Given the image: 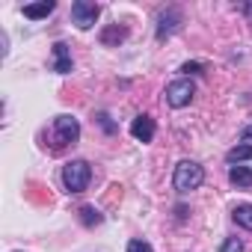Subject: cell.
I'll return each mask as SVG.
<instances>
[{
	"label": "cell",
	"mask_w": 252,
	"mask_h": 252,
	"mask_svg": "<svg viewBox=\"0 0 252 252\" xmlns=\"http://www.w3.org/2000/svg\"><path fill=\"white\" fill-rule=\"evenodd\" d=\"M51 140H54V149H65L71 143L80 140V122L68 113H60L51 125Z\"/></svg>",
	"instance_id": "obj_3"
},
{
	"label": "cell",
	"mask_w": 252,
	"mask_h": 252,
	"mask_svg": "<svg viewBox=\"0 0 252 252\" xmlns=\"http://www.w3.org/2000/svg\"><path fill=\"white\" fill-rule=\"evenodd\" d=\"M77 220H80V225L95 228V225H101V222H104V214H101L95 205H80V208H77Z\"/></svg>",
	"instance_id": "obj_10"
},
{
	"label": "cell",
	"mask_w": 252,
	"mask_h": 252,
	"mask_svg": "<svg viewBox=\"0 0 252 252\" xmlns=\"http://www.w3.org/2000/svg\"><path fill=\"white\" fill-rule=\"evenodd\" d=\"M89 181H92V166L86 160L77 158V160H68L63 166V187H65V193H83L89 187Z\"/></svg>",
	"instance_id": "obj_2"
},
{
	"label": "cell",
	"mask_w": 252,
	"mask_h": 252,
	"mask_svg": "<svg viewBox=\"0 0 252 252\" xmlns=\"http://www.w3.org/2000/svg\"><path fill=\"white\" fill-rule=\"evenodd\" d=\"M181 71L190 77V74H202V71H205V65H202V63H184V65H181Z\"/></svg>",
	"instance_id": "obj_18"
},
{
	"label": "cell",
	"mask_w": 252,
	"mask_h": 252,
	"mask_svg": "<svg viewBox=\"0 0 252 252\" xmlns=\"http://www.w3.org/2000/svg\"><path fill=\"white\" fill-rule=\"evenodd\" d=\"M231 220H234L240 228L252 231V205H249V202H243V205H234V211H231Z\"/></svg>",
	"instance_id": "obj_13"
},
{
	"label": "cell",
	"mask_w": 252,
	"mask_h": 252,
	"mask_svg": "<svg viewBox=\"0 0 252 252\" xmlns=\"http://www.w3.org/2000/svg\"><path fill=\"white\" fill-rule=\"evenodd\" d=\"M125 39H128V27H119V24H113L101 33V45H119Z\"/></svg>",
	"instance_id": "obj_14"
},
{
	"label": "cell",
	"mask_w": 252,
	"mask_h": 252,
	"mask_svg": "<svg viewBox=\"0 0 252 252\" xmlns=\"http://www.w3.org/2000/svg\"><path fill=\"white\" fill-rule=\"evenodd\" d=\"M205 184V169H202V163H196V160H181L178 166H175V172H172V187H175V193H193V190H199Z\"/></svg>",
	"instance_id": "obj_1"
},
{
	"label": "cell",
	"mask_w": 252,
	"mask_h": 252,
	"mask_svg": "<svg viewBox=\"0 0 252 252\" xmlns=\"http://www.w3.org/2000/svg\"><path fill=\"white\" fill-rule=\"evenodd\" d=\"M98 15H101V6L92 3V0H74V3H71V21H74L77 30H89V27H95Z\"/></svg>",
	"instance_id": "obj_6"
},
{
	"label": "cell",
	"mask_w": 252,
	"mask_h": 252,
	"mask_svg": "<svg viewBox=\"0 0 252 252\" xmlns=\"http://www.w3.org/2000/svg\"><path fill=\"white\" fill-rule=\"evenodd\" d=\"M155 134H158V125H155V119H152V116L140 113V116L131 122V137H134L137 143H152V140H155Z\"/></svg>",
	"instance_id": "obj_7"
},
{
	"label": "cell",
	"mask_w": 252,
	"mask_h": 252,
	"mask_svg": "<svg viewBox=\"0 0 252 252\" xmlns=\"http://www.w3.org/2000/svg\"><path fill=\"white\" fill-rule=\"evenodd\" d=\"M125 252H155V249H152V243H149V240L134 237V240H128V249H125Z\"/></svg>",
	"instance_id": "obj_17"
},
{
	"label": "cell",
	"mask_w": 252,
	"mask_h": 252,
	"mask_svg": "<svg viewBox=\"0 0 252 252\" xmlns=\"http://www.w3.org/2000/svg\"><path fill=\"white\" fill-rule=\"evenodd\" d=\"M181 24H184V15H181L178 6H166V9H160V12H158V27H155L158 42L172 39V36L181 30Z\"/></svg>",
	"instance_id": "obj_5"
},
{
	"label": "cell",
	"mask_w": 252,
	"mask_h": 252,
	"mask_svg": "<svg viewBox=\"0 0 252 252\" xmlns=\"http://www.w3.org/2000/svg\"><path fill=\"white\" fill-rule=\"evenodd\" d=\"M95 122L101 125V131H104V134H110V137L119 131V125H116V122L110 119V113H104V110H101V113H95Z\"/></svg>",
	"instance_id": "obj_15"
},
{
	"label": "cell",
	"mask_w": 252,
	"mask_h": 252,
	"mask_svg": "<svg viewBox=\"0 0 252 252\" xmlns=\"http://www.w3.org/2000/svg\"><path fill=\"white\" fill-rule=\"evenodd\" d=\"M228 181L237 190H249L252 187V169L249 166H228Z\"/></svg>",
	"instance_id": "obj_11"
},
{
	"label": "cell",
	"mask_w": 252,
	"mask_h": 252,
	"mask_svg": "<svg viewBox=\"0 0 252 252\" xmlns=\"http://www.w3.org/2000/svg\"><path fill=\"white\" fill-rule=\"evenodd\" d=\"M54 71L57 74H71V51H68V45L65 42H54Z\"/></svg>",
	"instance_id": "obj_8"
},
{
	"label": "cell",
	"mask_w": 252,
	"mask_h": 252,
	"mask_svg": "<svg viewBox=\"0 0 252 252\" xmlns=\"http://www.w3.org/2000/svg\"><path fill=\"white\" fill-rule=\"evenodd\" d=\"M240 140H243V143H249V140H252V125H246V128L240 131Z\"/></svg>",
	"instance_id": "obj_19"
},
{
	"label": "cell",
	"mask_w": 252,
	"mask_h": 252,
	"mask_svg": "<svg viewBox=\"0 0 252 252\" xmlns=\"http://www.w3.org/2000/svg\"><path fill=\"white\" fill-rule=\"evenodd\" d=\"M54 9H57L54 0H42V3H27L21 12H24V18H30V21H42V18H48Z\"/></svg>",
	"instance_id": "obj_9"
},
{
	"label": "cell",
	"mask_w": 252,
	"mask_h": 252,
	"mask_svg": "<svg viewBox=\"0 0 252 252\" xmlns=\"http://www.w3.org/2000/svg\"><path fill=\"white\" fill-rule=\"evenodd\" d=\"M243 160H252V146H249V143L231 146V149L225 152V163H228V166H240Z\"/></svg>",
	"instance_id": "obj_12"
},
{
	"label": "cell",
	"mask_w": 252,
	"mask_h": 252,
	"mask_svg": "<svg viewBox=\"0 0 252 252\" xmlns=\"http://www.w3.org/2000/svg\"><path fill=\"white\" fill-rule=\"evenodd\" d=\"M243 249H246V246H243L240 237H225L222 246H220V252H243Z\"/></svg>",
	"instance_id": "obj_16"
},
{
	"label": "cell",
	"mask_w": 252,
	"mask_h": 252,
	"mask_svg": "<svg viewBox=\"0 0 252 252\" xmlns=\"http://www.w3.org/2000/svg\"><path fill=\"white\" fill-rule=\"evenodd\" d=\"M193 95H196V83H193L190 77H178V80H172V83L166 86L163 101H166L172 110H184V107H190Z\"/></svg>",
	"instance_id": "obj_4"
}]
</instances>
